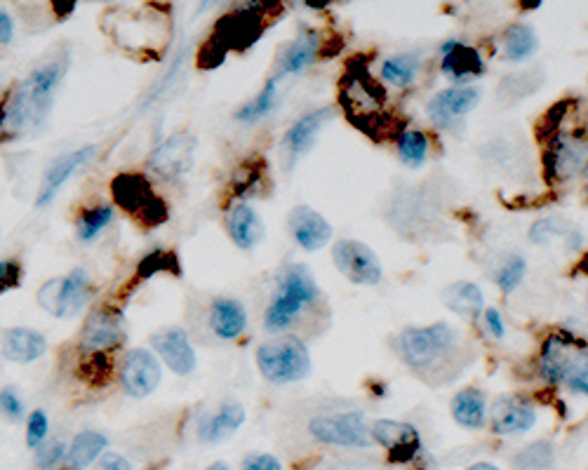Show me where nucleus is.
Masks as SVG:
<instances>
[{
    "mask_svg": "<svg viewBox=\"0 0 588 470\" xmlns=\"http://www.w3.org/2000/svg\"><path fill=\"white\" fill-rule=\"evenodd\" d=\"M66 71V62H50L31 73L17 90L12 92L8 106H5L0 127L5 132L17 134L29 125H40L52 109V99L59 83H62Z\"/></svg>",
    "mask_w": 588,
    "mask_h": 470,
    "instance_id": "f257e3e1",
    "label": "nucleus"
},
{
    "mask_svg": "<svg viewBox=\"0 0 588 470\" xmlns=\"http://www.w3.org/2000/svg\"><path fill=\"white\" fill-rule=\"evenodd\" d=\"M320 299V287L313 280L311 271L302 264L287 266L278 278V290L273 294L269 311L264 315V325L269 332H283L299 318L306 306H313Z\"/></svg>",
    "mask_w": 588,
    "mask_h": 470,
    "instance_id": "f03ea898",
    "label": "nucleus"
},
{
    "mask_svg": "<svg viewBox=\"0 0 588 470\" xmlns=\"http://www.w3.org/2000/svg\"><path fill=\"white\" fill-rule=\"evenodd\" d=\"M541 379L588 395V348L570 337H549L539 355Z\"/></svg>",
    "mask_w": 588,
    "mask_h": 470,
    "instance_id": "7ed1b4c3",
    "label": "nucleus"
},
{
    "mask_svg": "<svg viewBox=\"0 0 588 470\" xmlns=\"http://www.w3.org/2000/svg\"><path fill=\"white\" fill-rule=\"evenodd\" d=\"M257 367L269 384H294L311 374V353L302 339L278 337L259 346Z\"/></svg>",
    "mask_w": 588,
    "mask_h": 470,
    "instance_id": "20e7f679",
    "label": "nucleus"
},
{
    "mask_svg": "<svg viewBox=\"0 0 588 470\" xmlns=\"http://www.w3.org/2000/svg\"><path fill=\"white\" fill-rule=\"evenodd\" d=\"M400 355L412 369H433L457 348V332L447 322L429 327H407L398 337Z\"/></svg>",
    "mask_w": 588,
    "mask_h": 470,
    "instance_id": "39448f33",
    "label": "nucleus"
},
{
    "mask_svg": "<svg viewBox=\"0 0 588 470\" xmlns=\"http://www.w3.org/2000/svg\"><path fill=\"white\" fill-rule=\"evenodd\" d=\"M111 193L120 210L135 214L144 226H160L167 219L165 203L153 196L151 181L144 174H118L111 181Z\"/></svg>",
    "mask_w": 588,
    "mask_h": 470,
    "instance_id": "423d86ee",
    "label": "nucleus"
},
{
    "mask_svg": "<svg viewBox=\"0 0 588 470\" xmlns=\"http://www.w3.org/2000/svg\"><path fill=\"white\" fill-rule=\"evenodd\" d=\"M313 440L334 447H370L372 433L363 412H330L313 416L309 423Z\"/></svg>",
    "mask_w": 588,
    "mask_h": 470,
    "instance_id": "0eeeda50",
    "label": "nucleus"
},
{
    "mask_svg": "<svg viewBox=\"0 0 588 470\" xmlns=\"http://www.w3.org/2000/svg\"><path fill=\"white\" fill-rule=\"evenodd\" d=\"M332 261L337 266V271L344 275L346 280H351L353 285L374 287L379 285L384 278L382 261L370 245L360 243L353 238H342L332 247Z\"/></svg>",
    "mask_w": 588,
    "mask_h": 470,
    "instance_id": "6e6552de",
    "label": "nucleus"
},
{
    "mask_svg": "<svg viewBox=\"0 0 588 470\" xmlns=\"http://www.w3.org/2000/svg\"><path fill=\"white\" fill-rule=\"evenodd\" d=\"M90 299V280L85 271H71L64 278H52L40 287L38 304L55 318H71Z\"/></svg>",
    "mask_w": 588,
    "mask_h": 470,
    "instance_id": "1a4fd4ad",
    "label": "nucleus"
},
{
    "mask_svg": "<svg viewBox=\"0 0 588 470\" xmlns=\"http://www.w3.org/2000/svg\"><path fill=\"white\" fill-rule=\"evenodd\" d=\"M128 339V322L118 308H97L85 320L80 332V348L85 353L118 351Z\"/></svg>",
    "mask_w": 588,
    "mask_h": 470,
    "instance_id": "9d476101",
    "label": "nucleus"
},
{
    "mask_svg": "<svg viewBox=\"0 0 588 470\" xmlns=\"http://www.w3.org/2000/svg\"><path fill=\"white\" fill-rule=\"evenodd\" d=\"M120 384L132 398H149L160 384V365L156 355L146 348H132L120 367Z\"/></svg>",
    "mask_w": 588,
    "mask_h": 470,
    "instance_id": "9b49d317",
    "label": "nucleus"
},
{
    "mask_svg": "<svg viewBox=\"0 0 588 470\" xmlns=\"http://www.w3.org/2000/svg\"><path fill=\"white\" fill-rule=\"evenodd\" d=\"M370 433L372 440L379 442L391 454V461H412L419 449H422V438H419V431L412 423L379 419L370 426Z\"/></svg>",
    "mask_w": 588,
    "mask_h": 470,
    "instance_id": "f8f14e48",
    "label": "nucleus"
},
{
    "mask_svg": "<svg viewBox=\"0 0 588 470\" xmlns=\"http://www.w3.org/2000/svg\"><path fill=\"white\" fill-rule=\"evenodd\" d=\"M537 423V407L518 395H504L490 407V426L497 435H523Z\"/></svg>",
    "mask_w": 588,
    "mask_h": 470,
    "instance_id": "ddd939ff",
    "label": "nucleus"
},
{
    "mask_svg": "<svg viewBox=\"0 0 588 470\" xmlns=\"http://www.w3.org/2000/svg\"><path fill=\"white\" fill-rule=\"evenodd\" d=\"M344 85V106L353 116V120H356V125L365 127V120H370L374 116L379 118L384 92L382 87H377V83L367 76V71L351 73Z\"/></svg>",
    "mask_w": 588,
    "mask_h": 470,
    "instance_id": "4468645a",
    "label": "nucleus"
},
{
    "mask_svg": "<svg viewBox=\"0 0 588 470\" xmlns=\"http://www.w3.org/2000/svg\"><path fill=\"white\" fill-rule=\"evenodd\" d=\"M483 92L476 85H457L445 87L429 102V118L440 127L452 125L454 120L469 116L480 104Z\"/></svg>",
    "mask_w": 588,
    "mask_h": 470,
    "instance_id": "2eb2a0df",
    "label": "nucleus"
},
{
    "mask_svg": "<svg viewBox=\"0 0 588 470\" xmlns=\"http://www.w3.org/2000/svg\"><path fill=\"white\" fill-rule=\"evenodd\" d=\"M193 149H196V141L191 134L177 132L172 137H167L163 144L156 146V151L151 153L149 167L153 174L163 179H175L179 174H184L191 167Z\"/></svg>",
    "mask_w": 588,
    "mask_h": 470,
    "instance_id": "dca6fc26",
    "label": "nucleus"
},
{
    "mask_svg": "<svg viewBox=\"0 0 588 470\" xmlns=\"http://www.w3.org/2000/svg\"><path fill=\"white\" fill-rule=\"evenodd\" d=\"M290 233L306 252H318L332 240V226L323 214L309 205H299L290 212Z\"/></svg>",
    "mask_w": 588,
    "mask_h": 470,
    "instance_id": "f3484780",
    "label": "nucleus"
},
{
    "mask_svg": "<svg viewBox=\"0 0 588 470\" xmlns=\"http://www.w3.org/2000/svg\"><path fill=\"white\" fill-rule=\"evenodd\" d=\"M151 346L175 374L186 376L196 369V351L184 329H165V332L153 334Z\"/></svg>",
    "mask_w": 588,
    "mask_h": 470,
    "instance_id": "a211bd4d",
    "label": "nucleus"
},
{
    "mask_svg": "<svg viewBox=\"0 0 588 470\" xmlns=\"http://www.w3.org/2000/svg\"><path fill=\"white\" fill-rule=\"evenodd\" d=\"M332 116V106H323V109H316L299 118L283 137V149L287 153V158L297 160L299 156H304V153H309L313 149V144H316L318 132L330 123Z\"/></svg>",
    "mask_w": 588,
    "mask_h": 470,
    "instance_id": "6ab92c4d",
    "label": "nucleus"
},
{
    "mask_svg": "<svg viewBox=\"0 0 588 470\" xmlns=\"http://www.w3.org/2000/svg\"><path fill=\"white\" fill-rule=\"evenodd\" d=\"M92 156H95V146H85V149H78V151H73V153H66V156H62V158H57L55 163L50 165V170L45 172L43 184H40V188H38L36 205L38 207L48 205L50 200L57 196L59 188H62L66 184V179H69L71 174L76 172L80 165L88 163V160Z\"/></svg>",
    "mask_w": 588,
    "mask_h": 470,
    "instance_id": "aec40b11",
    "label": "nucleus"
},
{
    "mask_svg": "<svg viewBox=\"0 0 588 470\" xmlns=\"http://www.w3.org/2000/svg\"><path fill=\"white\" fill-rule=\"evenodd\" d=\"M443 71L454 80V83L464 85L471 83L473 78L483 76L485 62L483 57L478 55L476 47L452 40V43L443 45Z\"/></svg>",
    "mask_w": 588,
    "mask_h": 470,
    "instance_id": "412c9836",
    "label": "nucleus"
},
{
    "mask_svg": "<svg viewBox=\"0 0 588 470\" xmlns=\"http://www.w3.org/2000/svg\"><path fill=\"white\" fill-rule=\"evenodd\" d=\"M229 235L240 250H255L266 235V226L255 207L240 203L229 214Z\"/></svg>",
    "mask_w": 588,
    "mask_h": 470,
    "instance_id": "4be33fe9",
    "label": "nucleus"
},
{
    "mask_svg": "<svg viewBox=\"0 0 588 470\" xmlns=\"http://www.w3.org/2000/svg\"><path fill=\"white\" fill-rule=\"evenodd\" d=\"M45 351H48V341H45L43 334L33 332V329L15 327L5 332L3 355L12 362L29 365V362H36L38 358H43Z\"/></svg>",
    "mask_w": 588,
    "mask_h": 470,
    "instance_id": "5701e85b",
    "label": "nucleus"
},
{
    "mask_svg": "<svg viewBox=\"0 0 588 470\" xmlns=\"http://www.w3.org/2000/svg\"><path fill=\"white\" fill-rule=\"evenodd\" d=\"M588 163V141L574 134H563L556 141L551 153L553 174L560 179H570L572 174L581 172Z\"/></svg>",
    "mask_w": 588,
    "mask_h": 470,
    "instance_id": "b1692460",
    "label": "nucleus"
},
{
    "mask_svg": "<svg viewBox=\"0 0 588 470\" xmlns=\"http://www.w3.org/2000/svg\"><path fill=\"white\" fill-rule=\"evenodd\" d=\"M318 52H320L318 31H313L311 26H304V29L297 33V38L292 40L290 47L285 50L283 59H280V69L276 78L280 80L283 76H290V73L304 71L306 66L316 62Z\"/></svg>",
    "mask_w": 588,
    "mask_h": 470,
    "instance_id": "393cba45",
    "label": "nucleus"
},
{
    "mask_svg": "<svg viewBox=\"0 0 588 470\" xmlns=\"http://www.w3.org/2000/svg\"><path fill=\"white\" fill-rule=\"evenodd\" d=\"M245 416V407L240 402H226L210 419L203 421V426H200V440L210 442V445H219V442L229 440L243 426Z\"/></svg>",
    "mask_w": 588,
    "mask_h": 470,
    "instance_id": "a878e982",
    "label": "nucleus"
},
{
    "mask_svg": "<svg viewBox=\"0 0 588 470\" xmlns=\"http://www.w3.org/2000/svg\"><path fill=\"white\" fill-rule=\"evenodd\" d=\"M210 327L219 339H238L247 327V313L236 299H217L210 308Z\"/></svg>",
    "mask_w": 588,
    "mask_h": 470,
    "instance_id": "bb28decb",
    "label": "nucleus"
},
{
    "mask_svg": "<svg viewBox=\"0 0 588 470\" xmlns=\"http://www.w3.org/2000/svg\"><path fill=\"white\" fill-rule=\"evenodd\" d=\"M452 416L459 426L478 431L487 423V400L478 388H464L452 398Z\"/></svg>",
    "mask_w": 588,
    "mask_h": 470,
    "instance_id": "cd10ccee",
    "label": "nucleus"
},
{
    "mask_svg": "<svg viewBox=\"0 0 588 470\" xmlns=\"http://www.w3.org/2000/svg\"><path fill=\"white\" fill-rule=\"evenodd\" d=\"M445 304L450 311L464 318H476L480 311H485V297L480 292L476 282H454L452 287H447L445 292Z\"/></svg>",
    "mask_w": 588,
    "mask_h": 470,
    "instance_id": "c85d7f7f",
    "label": "nucleus"
},
{
    "mask_svg": "<svg viewBox=\"0 0 588 470\" xmlns=\"http://www.w3.org/2000/svg\"><path fill=\"white\" fill-rule=\"evenodd\" d=\"M106 445H109L106 435L95 431H83L71 442L69 452H66V461H69L73 468H85L102 456Z\"/></svg>",
    "mask_w": 588,
    "mask_h": 470,
    "instance_id": "c756f323",
    "label": "nucleus"
},
{
    "mask_svg": "<svg viewBox=\"0 0 588 470\" xmlns=\"http://www.w3.org/2000/svg\"><path fill=\"white\" fill-rule=\"evenodd\" d=\"M537 50V33L527 24H513L504 33V57L513 64L525 62Z\"/></svg>",
    "mask_w": 588,
    "mask_h": 470,
    "instance_id": "7c9ffc66",
    "label": "nucleus"
},
{
    "mask_svg": "<svg viewBox=\"0 0 588 470\" xmlns=\"http://www.w3.org/2000/svg\"><path fill=\"white\" fill-rule=\"evenodd\" d=\"M419 66H422V57L414 55V52H400V55L389 57L382 64V78L389 85L410 87L412 80L417 78Z\"/></svg>",
    "mask_w": 588,
    "mask_h": 470,
    "instance_id": "2f4dec72",
    "label": "nucleus"
},
{
    "mask_svg": "<svg viewBox=\"0 0 588 470\" xmlns=\"http://www.w3.org/2000/svg\"><path fill=\"white\" fill-rule=\"evenodd\" d=\"M276 102H278V78L273 76L269 83L264 85V90L257 94L255 102L240 106L233 118H236L238 123L252 125V123H257V120H262L264 116H269V113L273 111V106H276Z\"/></svg>",
    "mask_w": 588,
    "mask_h": 470,
    "instance_id": "473e14b6",
    "label": "nucleus"
},
{
    "mask_svg": "<svg viewBox=\"0 0 588 470\" xmlns=\"http://www.w3.org/2000/svg\"><path fill=\"white\" fill-rule=\"evenodd\" d=\"M111 219H113V207L109 205H99V207H92V210H83L76 219L78 238L83 240V243H90V240H95L97 235L111 224Z\"/></svg>",
    "mask_w": 588,
    "mask_h": 470,
    "instance_id": "72a5a7b5",
    "label": "nucleus"
},
{
    "mask_svg": "<svg viewBox=\"0 0 588 470\" xmlns=\"http://www.w3.org/2000/svg\"><path fill=\"white\" fill-rule=\"evenodd\" d=\"M398 156L405 165L419 167L429 156V137L419 130H407L398 137Z\"/></svg>",
    "mask_w": 588,
    "mask_h": 470,
    "instance_id": "f704fd0d",
    "label": "nucleus"
},
{
    "mask_svg": "<svg viewBox=\"0 0 588 470\" xmlns=\"http://www.w3.org/2000/svg\"><path fill=\"white\" fill-rule=\"evenodd\" d=\"M553 445L551 442L537 440L532 445L523 447L516 456V470H546L553 463Z\"/></svg>",
    "mask_w": 588,
    "mask_h": 470,
    "instance_id": "c9c22d12",
    "label": "nucleus"
},
{
    "mask_svg": "<svg viewBox=\"0 0 588 470\" xmlns=\"http://www.w3.org/2000/svg\"><path fill=\"white\" fill-rule=\"evenodd\" d=\"M78 376L90 386H104L111 379V360L104 353H90L88 360L80 362Z\"/></svg>",
    "mask_w": 588,
    "mask_h": 470,
    "instance_id": "e433bc0d",
    "label": "nucleus"
},
{
    "mask_svg": "<svg viewBox=\"0 0 588 470\" xmlns=\"http://www.w3.org/2000/svg\"><path fill=\"white\" fill-rule=\"evenodd\" d=\"M525 273H527L525 257H520V254H513V257L506 259V264L501 266L499 273H497L499 290L506 292V294L513 292L520 285V282H523Z\"/></svg>",
    "mask_w": 588,
    "mask_h": 470,
    "instance_id": "4c0bfd02",
    "label": "nucleus"
},
{
    "mask_svg": "<svg viewBox=\"0 0 588 470\" xmlns=\"http://www.w3.org/2000/svg\"><path fill=\"white\" fill-rule=\"evenodd\" d=\"M175 271L179 275V266H177V254L175 252H151L146 254V259L139 264L137 273L142 275V278H151V275H156L160 271Z\"/></svg>",
    "mask_w": 588,
    "mask_h": 470,
    "instance_id": "58836bf2",
    "label": "nucleus"
},
{
    "mask_svg": "<svg viewBox=\"0 0 588 470\" xmlns=\"http://www.w3.org/2000/svg\"><path fill=\"white\" fill-rule=\"evenodd\" d=\"M567 228H570V226H567L565 221L558 219V217L541 219L532 226L530 238H532V243L544 245V243H551V240L558 238V235H565V238H567Z\"/></svg>",
    "mask_w": 588,
    "mask_h": 470,
    "instance_id": "ea45409f",
    "label": "nucleus"
},
{
    "mask_svg": "<svg viewBox=\"0 0 588 470\" xmlns=\"http://www.w3.org/2000/svg\"><path fill=\"white\" fill-rule=\"evenodd\" d=\"M48 426V414H45L43 409H36V412L29 416V426H26V445L31 449H38L43 445L45 438H48Z\"/></svg>",
    "mask_w": 588,
    "mask_h": 470,
    "instance_id": "a19ab883",
    "label": "nucleus"
},
{
    "mask_svg": "<svg viewBox=\"0 0 588 470\" xmlns=\"http://www.w3.org/2000/svg\"><path fill=\"white\" fill-rule=\"evenodd\" d=\"M66 449L64 442L59 440H50V442H43V445L38 447V454H36V466L40 470H48L52 466H57L59 461H66Z\"/></svg>",
    "mask_w": 588,
    "mask_h": 470,
    "instance_id": "79ce46f5",
    "label": "nucleus"
},
{
    "mask_svg": "<svg viewBox=\"0 0 588 470\" xmlns=\"http://www.w3.org/2000/svg\"><path fill=\"white\" fill-rule=\"evenodd\" d=\"M22 285V266L17 261H0V294Z\"/></svg>",
    "mask_w": 588,
    "mask_h": 470,
    "instance_id": "37998d69",
    "label": "nucleus"
},
{
    "mask_svg": "<svg viewBox=\"0 0 588 470\" xmlns=\"http://www.w3.org/2000/svg\"><path fill=\"white\" fill-rule=\"evenodd\" d=\"M0 412L8 416L10 421H17L24 414L22 398L15 393V388H3L0 391Z\"/></svg>",
    "mask_w": 588,
    "mask_h": 470,
    "instance_id": "c03bdc74",
    "label": "nucleus"
},
{
    "mask_svg": "<svg viewBox=\"0 0 588 470\" xmlns=\"http://www.w3.org/2000/svg\"><path fill=\"white\" fill-rule=\"evenodd\" d=\"M243 470H283V466L271 454H250L243 461Z\"/></svg>",
    "mask_w": 588,
    "mask_h": 470,
    "instance_id": "a18cd8bd",
    "label": "nucleus"
},
{
    "mask_svg": "<svg viewBox=\"0 0 588 470\" xmlns=\"http://www.w3.org/2000/svg\"><path fill=\"white\" fill-rule=\"evenodd\" d=\"M95 470H132L130 461L120 454H104L102 459L97 461Z\"/></svg>",
    "mask_w": 588,
    "mask_h": 470,
    "instance_id": "49530a36",
    "label": "nucleus"
},
{
    "mask_svg": "<svg viewBox=\"0 0 588 470\" xmlns=\"http://www.w3.org/2000/svg\"><path fill=\"white\" fill-rule=\"evenodd\" d=\"M485 325L497 339H501L506 334L504 320H501V315H499L497 308H485Z\"/></svg>",
    "mask_w": 588,
    "mask_h": 470,
    "instance_id": "de8ad7c7",
    "label": "nucleus"
},
{
    "mask_svg": "<svg viewBox=\"0 0 588 470\" xmlns=\"http://www.w3.org/2000/svg\"><path fill=\"white\" fill-rule=\"evenodd\" d=\"M15 36V24L8 12H0V45H8Z\"/></svg>",
    "mask_w": 588,
    "mask_h": 470,
    "instance_id": "09e8293b",
    "label": "nucleus"
},
{
    "mask_svg": "<svg viewBox=\"0 0 588 470\" xmlns=\"http://www.w3.org/2000/svg\"><path fill=\"white\" fill-rule=\"evenodd\" d=\"M466 470H501L497 463H490V461H480V463H473L471 468H466Z\"/></svg>",
    "mask_w": 588,
    "mask_h": 470,
    "instance_id": "8fccbe9b",
    "label": "nucleus"
},
{
    "mask_svg": "<svg viewBox=\"0 0 588 470\" xmlns=\"http://www.w3.org/2000/svg\"><path fill=\"white\" fill-rule=\"evenodd\" d=\"M55 10L64 12V15H69V12L76 10V3H69V5H57V3H55Z\"/></svg>",
    "mask_w": 588,
    "mask_h": 470,
    "instance_id": "3c124183",
    "label": "nucleus"
},
{
    "mask_svg": "<svg viewBox=\"0 0 588 470\" xmlns=\"http://www.w3.org/2000/svg\"><path fill=\"white\" fill-rule=\"evenodd\" d=\"M205 470H231L226 463H212V466H207Z\"/></svg>",
    "mask_w": 588,
    "mask_h": 470,
    "instance_id": "603ef678",
    "label": "nucleus"
},
{
    "mask_svg": "<svg viewBox=\"0 0 588 470\" xmlns=\"http://www.w3.org/2000/svg\"><path fill=\"white\" fill-rule=\"evenodd\" d=\"M584 179H586V196H588V163L584 167Z\"/></svg>",
    "mask_w": 588,
    "mask_h": 470,
    "instance_id": "864d4df0",
    "label": "nucleus"
},
{
    "mask_svg": "<svg viewBox=\"0 0 588 470\" xmlns=\"http://www.w3.org/2000/svg\"><path fill=\"white\" fill-rule=\"evenodd\" d=\"M59 470H83V468H73V466H66V468H59Z\"/></svg>",
    "mask_w": 588,
    "mask_h": 470,
    "instance_id": "5fc2aeb1",
    "label": "nucleus"
}]
</instances>
